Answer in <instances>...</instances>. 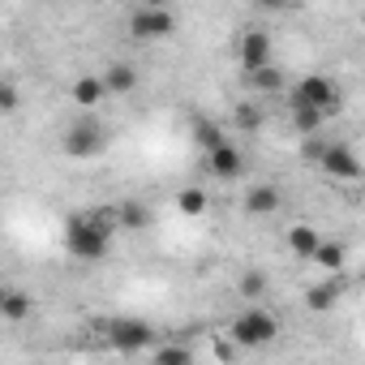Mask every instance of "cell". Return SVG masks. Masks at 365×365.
<instances>
[{
	"label": "cell",
	"instance_id": "13",
	"mask_svg": "<svg viewBox=\"0 0 365 365\" xmlns=\"http://www.w3.org/2000/svg\"><path fill=\"white\" fill-rule=\"evenodd\" d=\"M69 95H73V103H78L82 112H95V108L108 99V91H103V78H99V73H82V78H73Z\"/></svg>",
	"mask_w": 365,
	"mask_h": 365
},
{
	"label": "cell",
	"instance_id": "22",
	"mask_svg": "<svg viewBox=\"0 0 365 365\" xmlns=\"http://www.w3.org/2000/svg\"><path fill=\"white\" fill-rule=\"evenodd\" d=\"M288 108H292V125H297V133H309V138H314V133L322 129V120H327L318 108H305V103H288Z\"/></svg>",
	"mask_w": 365,
	"mask_h": 365
},
{
	"label": "cell",
	"instance_id": "11",
	"mask_svg": "<svg viewBox=\"0 0 365 365\" xmlns=\"http://www.w3.org/2000/svg\"><path fill=\"white\" fill-rule=\"evenodd\" d=\"M99 78H103V91H108V95H133L138 82H142V78H138V65H129V61H112Z\"/></svg>",
	"mask_w": 365,
	"mask_h": 365
},
{
	"label": "cell",
	"instance_id": "2",
	"mask_svg": "<svg viewBox=\"0 0 365 365\" xmlns=\"http://www.w3.org/2000/svg\"><path fill=\"white\" fill-rule=\"evenodd\" d=\"M108 142H112V133H108V125H103L95 112H82V116L69 120L65 133H61V150H65L69 159H95V155L108 150Z\"/></svg>",
	"mask_w": 365,
	"mask_h": 365
},
{
	"label": "cell",
	"instance_id": "19",
	"mask_svg": "<svg viewBox=\"0 0 365 365\" xmlns=\"http://www.w3.org/2000/svg\"><path fill=\"white\" fill-rule=\"evenodd\" d=\"M224 138H228V129L215 125L211 116H198V120H194V142H198V150H211V146H220Z\"/></svg>",
	"mask_w": 365,
	"mask_h": 365
},
{
	"label": "cell",
	"instance_id": "24",
	"mask_svg": "<svg viewBox=\"0 0 365 365\" xmlns=\"http://www.w3.org/2000/svg\"><path fill=\"white\" fill-rule=\"evenodd\" d=\"M150 352H155L159 365H185V361H194V352H190L185 344H155Z\"/></svg>",
	"mask_w": 365,
	"mask_h": 365
},
{
	"label": "cell",
	"instance_id": "21",
	"mask_svg": "<svg viewBox=\"0 0 365 365\" xmlns=\"http://www.w3.org/2000/svg\"><path fill=\"white\" fill-rule=\"evenodd\" d=\"M237 292H241L245 301H262V297L271 292V275H267V271H245L241 284H237Z\"/></svg>",
	"mask_w": 365,
	"mask_h": 365
},
{
	"label": "cell",
	"instance_id": "26",
	"mask_svg": "<svg viewBox=\"0 0 365 365\" xmlns=\"http://www.w3.org/2000/svg\"><path fill=\"white\" fill-rule=\"evenodd\" d=\"M258 5H262V9H288L292 0H258Z\"/></svg>",
	"mask_w": 365,
	"mask_h": 365
},
{
	"label": "cell",
	"instance_id": "5",
	"mask_svg": "<svg viewBox=\"0 0 365 365\" xmlns=\"http://www.w3.org/2000/svg\"><path fill=\"white\" fill-rule=\"evenodd\" d=\"M172 31H176V18H172L168 5H138V9L129 14V35H133L138 43H159V39H168Z\"/></svg>",
	"mask_w": 365,
	"mask_h": 365
},
{
	"label": "cell",
	"instance_id": "9",
	"mask_svg": "<svg viewBox=\"0 0 365 365\" xmlns=\"http://www.w3.org/2000/svg\"><path fill=\"white\" fill-rule=\"evenodd\" d=\"M207 155V172L215 176V180H237L241 172H245V155H241V146L237 142H220V146H211V150H202Z\"/></svg>",
	"mask_w": 365,
	"mask_h": 365
},
{
	"label": "cell",
	"instance_id": "17",
	"mask_svg": "<svg viewBox=\"0 0 365 365\" xmlns=\"http://www.w3.org/2000/svg\"><path fill=\"white\" fill-rule=\"evenodd\" d=\"M318 241H322V237H318L314 224H292V228H288V250H292L297 258H309Z\"/></svg>",
	"mask_w": 365,
	"mask_h": 365
},
{
	"label": "cell",
	"instance_id": "7",
	"mask_svg": "<svg viewBox=\"0 0 365 365\" xmlns=\"http://www.w3.org/2000/svg\"><path fill=\"white\" fill-rule=\"evenodd\" d=\"M108 344L116 352H142L155 344V331L142 318H116V322H108Z\"/></svg>",
	"mask_w": 365,
	"mask_h": 365
},
{
	"label": "cell",
	"instance_id": "15",
	"mask_svg": "<svg viewBox=\"0 0 365 365\" xmlns=\"http://www.w3.org/2000/svg\"><path fill=\"white\" fill-rule=\"evenodd\" d=\"M250 86L262 91V95H279V91H288V78H284V69L275 61H267L262 69H250Z\"/></svg>",
	"mask_w": 365,
	"mask_h": 365
},
{
	"label": "cell",
	"instance_id": "28",
	"mask_svg": "<svg viewBox=\"0 0 365 365\" xmlns=\"http://www.w3.org/2000/svg\"><path fill=\"white\" fill-rule=\"evenodd\" d=\"M5 292H9V288H5V284H0V305H5Z\"/></svg>",
	"mask_w": 365,
	"mask_h": 365
},
{
	"label": "cell",
	"instance_id": "12",
	"mask_svg": "<svg viewBox=\"0 0 365 365\" xmlns=\"http://www.w3.org/2000/svg\"><path fill=\"white\" fill-rule=\"evenodd\" d=\"M279 207H284L279 185H254V190L245 194V215H254V220H271Z\"/></svg>",
	"mask_w": 365,
	"mask_h": 365
},
{
	"label": "cell",
	"instance_id": "4",
	"mask_svg": "<svg viewBox=\"0 0 365 365\" xmlns=\"http://www.w3.org/2000/svg\"><path fill=\"white\" fill-rule=\"evenodd\" d=\"M288 103H305V108H318L322 116H335L339 103H344V91H339L335 78H327V73H309V78H301V82L292 86Z\"/></svg>",
	"mask_w": 365,
	"mask_h": 365
},
{
	"label": "cell",
	"instance_id": "23",
	"mask_svg": "<svg viewBox=\"0 0 365 365\" xmlns=\"http://www.w3.org/2000/svg\"><path fill=\"white\" fill-rule=\"evenodd\" d=\"M262 120H267V116H262V108H258V103H237V112H232V125H237L241 133H258V129H262Z\"/></svg>",
	"mask_w": 365,
	"mask_h": 365
},
{
	"label": "cell",
	"instance_id": "25",
	"mask_svg": "<svg viewBox=\"0 0 365 365\" xmlns=\"http://www.w3.org/2000/svg\"><path fill=\"white\" fill-rule=\"evenodd\" d=\"M18 108H22V91L9 78H0V116H14Z\"/></svg>",
	"mask_w": 365,
	"mask_h": 365
},
{
	"label": "cell",
	"instance_id": "3",
	"mask_svg": "<svg viewBox=\"0 0 365 365\" xmlns=\"http://www.w3.org/2000/svg\"><path fill=\"white\" fill-rule=\"evenodd\" d=\"M228 335H232L237 348H267V344L279 339V318H275L271 309H262L258 301H250V309H241V314L232 318Z\"/></svg>",
	"mask_w": 365,
	"mask_h": 365
},
{
	"label": "cell",
	"instance_id": "8",
	"mask_svg": "<svg viewBox=\"0 0 365 365\" xmlns=\"http://www.w3.org/2000/svg\"><path fill=\"white\" fill-rule=\"evenodd\" d=\"M237 56H241V69L250 73V69H262L267 61H275V43H271V35L262 26H250L237 39Z\"/></svg>",
	"mask_w": 365,
	"mask_h": 365
},
{
	"label": "cell",
	"instance_id": "20",
	"mask_svg": "<svg viewBox=\"0 0 365 365\" xmlns=\"http://www.w3.org/2000/svg\"><path fill=\"white\" fill-rule=\"evenodd\" d=\"M0 318H5V322H26L31 318V297L18 292V288H9L5 292V305H0Z\"/></svg>",
	"mask_w": 365,
	"mask_h": 365
},
{
	"label": "cell",
	"instance_id": "27",
	"mask_svg": "<svg viewBox=\"0 0 365 365\" xmlns=\"http://www.w3.org/2000/svg\"><path fill=\"white\" fill-rule=\"evenodd\" d=\"M138 5H168V0H138Z\"/></svg>",
	"mask_w": 365,
	"mask_h": 365
},
{
	"label": "cell",
	"instance_id": "14",
	"mask_svg": "<svg viewBox=\"0 0 365 365\" xmlns=\"http://www.w3.org/2000/svg\"><path fill=\"white\" fill-rule=\"evenodd\" d=\"M339 297H344V279H339V271H335V275H327L322 284H314V288L305 292V305H309L314 314H327V309L339 305Z\"/></svg>",
	"mask_w": 365,
	"mask_h": 365
},
{
	"label": "cell",
	"instance_id": "16",
	"mask_svg": "<svg viewBox=\"0 0 365 365\" xmlns=\"http://www.w3.org/2000/svg\"><path fill=\"white\" fill-rule=\"evenodd\" d=\"M344 258H348V250H344L339 241H318V245H314V254H309V262H318L327 275L344 271Z\"/></svg>",
	"mask_w": 365,
	"mask_h": 365
},
{
	"label": "cell",
	"instance_id": "6",
	"mask_svg": "<svg viewBox=\"0 0 365 365\" xmlns=\"http://www.w3.org/2000/svg\"><path fill=\"white\" fill-rule=\"evenodd\" d=\"M331 180H361V159L348 142H322L318 159H314Z\"/></svg>",
	"mask_w": 365,
	"mask_h": 365
},
{
	"label": "cell",
	"instance_id": "1",
	"mask_svg": "<svg viewBox=\"0 0 365 365\" xmlns=\"http://www.w3.org/2000/svg\"><path fill=\"white\" fill-rule=\"evenodd\" d=\"M116 241V220L112 207L103 211H78L65 220V254L78 262H103Z\"/></svg>",
	"mask_w": 365,
	"mask_h": 365
},
{
	"label": "cell",
	"instance_id": "10",
	"mask_svg": "<svg viewBox=\"0 0 365 365\" xmlns=\"http://www.w3.org/2000/svg\"><path fill=\"white\" fill-rule=\"evenodd\" d=\"M112 220H116V232H146L150 228V207L138 202V198H125L112 207Z\"/></svg>",
	"mask_w": 365,
	"mask_h": 365
},
{
	"label": "cell",
	"instance_id": "18",
	"mask_svg": "<svg viewBox=\"0 0 365 365\" xmlns=\"http://www.w3.org/2000/svg\"><path fill=\"white\" fill-rule=\"evenodd\" d=\"M207 207H211V198H207V190H198V185H190V190H180V194H176V211H180V215H190V220L207 215Z\"/></svg>",
	"mask_w": 365,
	"mask_h": 365
}]
</instances>
